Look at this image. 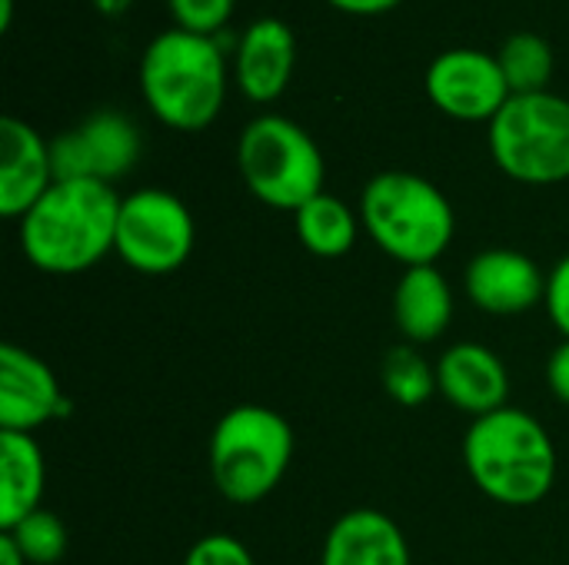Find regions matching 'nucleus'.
<instances>
[{
  "label": "nucleus",
  "instance_id": "1",
  "mask_svg": "<svg viewBox=\"0 0 569 565\" xmlns=\"http://www.w3.org/2000/svg\"><path fill=\"white\" fill-rule=\"evenodd\" d=\"M120 196L100 180H57L20 220L23 256L53 276L97 266L117 240Z\"/></svg>",
  "mask_w": 569,
  "mask_h": 565
},
{
  "label": "nucleus",
  "instance_id": "2",
  "mask_svg": "<svg viewBox=\"0 0 569 565\" xmlns=\"http://www.w3.org/2000/svg\"><path fill=\"white\" fill-rule=\"evenodd\" d=\"M140 93L163 127L207 130L227 100V60L217 37L180 27L157 33L140 57Z\"/></svg>",
  "mask_w": 569,
  "mask_h": 565
},
{
  "label": "nucleus",
  "instance_id": "3",
  "mask_svg": "<svg viewBox=\"0 0 569 565\" xmlns=\"http://www.w3.org/2000/svg\"><path fill=\"white\" fill-rule=\"evenodd\" d=\"M463 463L477 490L503 506H533L557 483V446L547 426L513 406L473 420Z\"/></svg>",
  "mask_w": 569,
  "mask_h": 565
},
{
  "label": "nucleus",
  "instance_id": "4",
  "mask_svg": "<svg viewBox=\"0 0 569 565\" xmlns=\"http://www.w3.org/2000/svg\"><path fill=\"white\" fill-rule=\"evenodd\" d=\"M360 223L373 243L410 266H433L457 233L453 203L427 176L407 170L377 173L360 196Z\"/></svg>",
  "mask_w": 569,
  "mask_h": 565
},
{
  "label": "nucleus",
  "instance_id": "5",
  "mask_svg": "<svg viewBox=\"0 0 569 565\" xmlns=\"http://www.w3.org/2000/svg\"><path fill=\"white\" fill-rule=\"evenodd\" d=\"M293 460L290 423L267 406H237L223 413L210 436V476L223 500L250 506L267 500Z\"/></svg>",
  "mask_w": 569,
  "mask_h": 565
},
{
  "label": "nucleus",
  "instance_id": "6",
  "mask_svg": "<svg viewBox=\"0 0 569 565\" xmlns=\"http://www.w3.org/2000/svg\"><path fill=\"white\" fill-rule=\"evenodd\" d=\"M237 163L247 190L273 210L297 213L307 200L323 193L327 167L320 147L300 123L280 113H263L243 127Z\"/></svg>",
  "mask_w": 569,
  "mask_h": 565
},
{
  "label": "nucleus",
  "instance_id": "7",
  "mask_svg": "<svg viewBox=\"0 0 569 565\" xmlns=\"http://www.w3.org/2000/svg\"><path fill=\"white\" fill-rule=\"evenodd\" d=\"M493 163L517 183L569 180V100L550 90L513 93L490 120Z\"/></svg>",
  "mask_w": 569,
  "mask_h": 565
},
{
  "label": "nucleus",
  "instance_id": "8",
  "mask_svg": "<svg viewBox=\"0 0 569 565\" xmlns=\"http://www.w3.org/2000/svg\"><path fill=\"white\" fill-rule=\"evenodd\" d=\"M193 240V216L170 190L143 186L120 200L113 250L130 270L143 276H167L190 260Z\"/></svg>",
  "mask_w": 569,
  "mask_h": 565
},
{
  "label": "nucleus",
  "instance_id": "9",
  "mask_svg": "<svg viewBox=\"0 0 569 565\" xmlns=\"http://www.w3.org/2000/svg\"><path fill=\"white\" fill-rule=\"evenodd\" d=\"M57 180H100L113 183L127 176L140 157V133L120 110H100L80 127L60 133L50 143Z\"/></svg>",
  "mask_w": 569,
  "mask_h": 565
},
{
  "label": "nucleus",
  "instance_id": "10",
  "mask_svg": "<svg viewBox=\"0 0 569 565\" xmlns=\"http://www.w3.org/2000/svg\"><path fill=\"white\" fill-rule=\"evenodd\" d=\"M427 97L433 100L437 110H443L453 120H467V123L487 120L490 123L513 93L500 70L497 53L457 47V50L440 53L430 63Z\"/></svg>",
  "mask_w": 569,
  "mask_h": 565
},
{
  "label": "nucleus",
  "instance_id": "11",
  "mask_svg": "<svg viewBox=\"0 0 569 565\" xmlns=\"http://www.w3.org/2000/svg\"><path fill=\"white\" fill-rule=\"evenodd\" d=\"M70 413V400L60 393L53 370L13 346H0V433H30L50 420Z\"/></svg>",
  "mask_w": 569,
  "mask_h": 565
},
{
  "label": "nucleus",
  "instance_id": "12",
  "mask_svg": "<svg viewBox=\"0 0 569 565\" xmlns=\"http://www.w3.org/2000/svg\"><path fill=\"white\" fill-rule=\"evenodd\" d=\"M463 290L473 306L493 316H517L547 300V276L537 260L520 250H483L463 273Z\"/></svg>",
  "mask_w": 569,
  "mask_h": 565
},
{
  "label": "nucleus",
  "instance_id": "13",
  "mask_svg": "<svg viewBox=\"0 0 569 565\" xmlns=\"http://www.w3.org/2000/svg\"><path fill=\"white\" fill-rule=\"evenodd\" d=\"M57 183L50 143L20 117L0 120V213L23 220L27 210Z\"/></svg>",
  "mask_w": 569,
  "mask_h": 565
},
{
  "label": "nucleus",
  "instance_id": "14",
  "mask_svg": "<svg viewBox=\"0 0 569 565\" xmlns=\"http://www.w3.org/2000/svg\"><path fill=\"white\" fill-rule=\"evenodd\" d=\"M437 390L447 403L480 420L507 406L510 373L490 346L457 343L437 363Z\"/></svg>",
  "mask_w": 569,
  "mask_h": 565
},
{
  "label": "nucleus",
  "instance_id": "15",
  "mask_svg": "<svg viewBox=\"0 0 569 565\" xmlns=\"http://www.w3.org/2000/svg\"><path fill=\"white\" fill-rule=\"evenodd\" d=\"M293 67H297V37L290 23H283L280 17H260L240 33L233 70L247 100L273 103L287 90Z\"/></svg>",
  "mask_w": 569,
  "mask_h": 565
},
{
  "label": "nucleus",
  "instance_id": "16",
  "mask_svg": "<svg viewBox=\"0 0 569 565\" xmlns=\"http://www.w3.org/2000/svg\"><path fill=\"white\" fill-rule=\"evenodd\" d=\"M320 565H410V546L387 513L350 509L327 533Z\"/></svg>",
  "mask_w": 569,
  "mask_h": 565
},
{
  "label": "nucleus",
  "instance_id": "17",
  "mask_svg": "<svg viewBox=\"0 0 569 565\" xmlns=\"http://www.w3.org/2000/svg\"><path fill=\"white\" fill-rule=\"evenodd\" d=\"M393 320L410 346L433 343L453 320V290L437 266H410L393 290Z\"/></svg>",
  "mask_w": 569,
  "mask_h": 565
},
{
  "label": "nucleus",
  "instance_id": "18",
  "mask_svg": "<svg viewBox=\"0 0 569 565\" xmlns=\"http://www.w3.org/2000/svg\"><path fill=\"white\" fill-rule=\"evenodd\" d=\"M43 453L30 433H0V529H13L40 509Z\"/></svg>",
  "mask_w": 569,
  "mask_h": 565
},
{
  "label": "nucleus",
  "instance_id": "19",
  "mask_svg": "<svg viewBox=\"0 0 569 565\" xmlns=\"http://www.w3.org/2000/svg\"><path fill=\"white\" fill-rule=\"evenodd\" d=\"M293 223H297L300 243L320 260L347 256L360 230V216L333 193H317L313 200H307L293 213Z\"/></svg>",
  "mask_w": 569,
  "mask_h": 565
},
{
  "label": "nucleus",
  "instance_id": "20",
  "mask_svg": "<svg viewBox=\"0 0 569 565\" xmlns=\"http://www.w3.org/2000/svg\"><path fill=\"white\" fill-rule=\"evenodd\" d=\"M510 93H540L553 77V50L540 33H513L497 50Z\"/></svg>",
  "mask_w": 569,
  "mask_h": 565
},
{
  "label": "nucleus",
  "instance_id": "21",
  "mask_svg": "<svg viewBox=\"0 0 569 565\" xmlns=\"http://www.w3.org/2000/svg\"><path fill=\"white\" fill-rule=\"evenodd\" d=\"M383 390L400 406H423L437 390V366L417 346H393L383 356Z\"/></svg>",
  "mask_w": 569,
  "mask_h": 565
},
{
  "label": "nucleus",
  "instance_id": "22",
  "mask_svg": "<svg viewBox=\"0 0 569 565\" xmlns=\"http://www.w3.org/2000/svg\"><path fill=\"white\" fill-rule=\"evenodd\" d=\"M7 536L17 543V549L23 553V559L30 565L60 563L63 553H67V529L47 509L30 513L23 523H17L13 529H7Z\"/></svg>",
  "mask_w": 569,
  "mask_h": 565
},
{
  "label": "nucleus",
  "instance_id": "23",
  "mask_svg": "<svg viewBox=\"0 0 569 565\" xmlns=\"http://www.w3.org/2000/svg\"><path fill=\"white\" fill-rule=\"evenodd\" d=\"M233 3L237 0H167L173 23L200 37H217L230 20Z\"/></svg>",
  "mask_w": 569,
  "mask_h": 565
},
{
  "label": "nucleus",
  "instance_id": "24",
  "mask_svg": "<svg viewBox=\"0 0 569 565\" xmlns=\"http://www.w3.org/2000/svg\"><path fill=\"white\" fill-rule=\"evenodd\" d=\"M183 565H257V563H253L250 549H247L240 539H233V536H227V533H213V536H203V539H197V543L190 546V553H187Z\"/></svg>",
  "mask_w": 569,
  "mask_h": 565
},
{
  "label": "nucleus",
  "instance_id": "25",
  "mask_svg": "<svg viewBox=\"0 0 569 565\" xmlns=\"http://www.w3.org/2000/svg\"><path fill=\"white\" fill-rule=\"evenodd\" d=\"M547 316L550 323L569 340V253L553 266V273L547 276Z\"/></svg>",
  "mask_w": 569,
  "mask_h": 565
},
{
  "label": "nucleus",
  "instance_id": "26",
  "mask_svg": "<svg viewBox=\"0 0 569 565\" xmlns=\"http://www.w3.org/2000/svg\"><path fill=\"white\" fill-rule=\"evenodd\" d=\"M547 383H550L553 396L569 406V340H563V343L553 350V356H550V363H547Z\"/></svg>",
  "mask_w": 569,
  "mask_h": 565
},
{
  "label": "nucleus",
  "instance_id": "27",
  "mask_svg": "<svg viewBox=\"0 0 569 565\" xmlns=\"http://www.w3.org/2000/svg\"><path fill=\"white\" fill-rule=\"evenodd\" d=\"M330 7L343 10V13H357V17H373V13H387L393 10L400 0H327Z\"/></svg>",
  "mask_w": 569,
  "mask_h": 565
},
{
  "label": "nucleus",
  "instance_id": "28",
  "mask_svg": "<svg viewBox=\"0 0 569 565\" xmlns=\"http://www.w3.org/2000/svg\"><path fill=\"white\" fill-rule=\"evenodd\" d=\"M0 565H30L23 559V553L17 549V543L3 533L0 536Z\"/></svg>",
  "mask_w": 569,
  "mask_h": 565
},
{
  "label": "nucleus",
  "instance_id": "29",
  "mask_svg": "<svg viewBox=\"0 0 569 565\" xmlns=\"http://www.w3.org/2000/svg\"><path fill=\"white\" fill-rule=\"evenodd\" d=\"M93 7L100 17H123L133 7V0H93Z\"/></svg>",
  "mask_w": 569,
  "mask_h": 565
},
{
  "label": "nucleus",
  "instance_id": "30",
  "mask_svg": "<svg viewBox=\"0 0 569 565\" xmlns=\"http://www.w3.org/2000/svg\"><path fill=\"white\" fill-rule=\"evenodd\" d=\"M13 23V0H0V33H7Z\"/></svg>",
  "mask_w": 569,
  "mask_h": 565
}]
</instances>
